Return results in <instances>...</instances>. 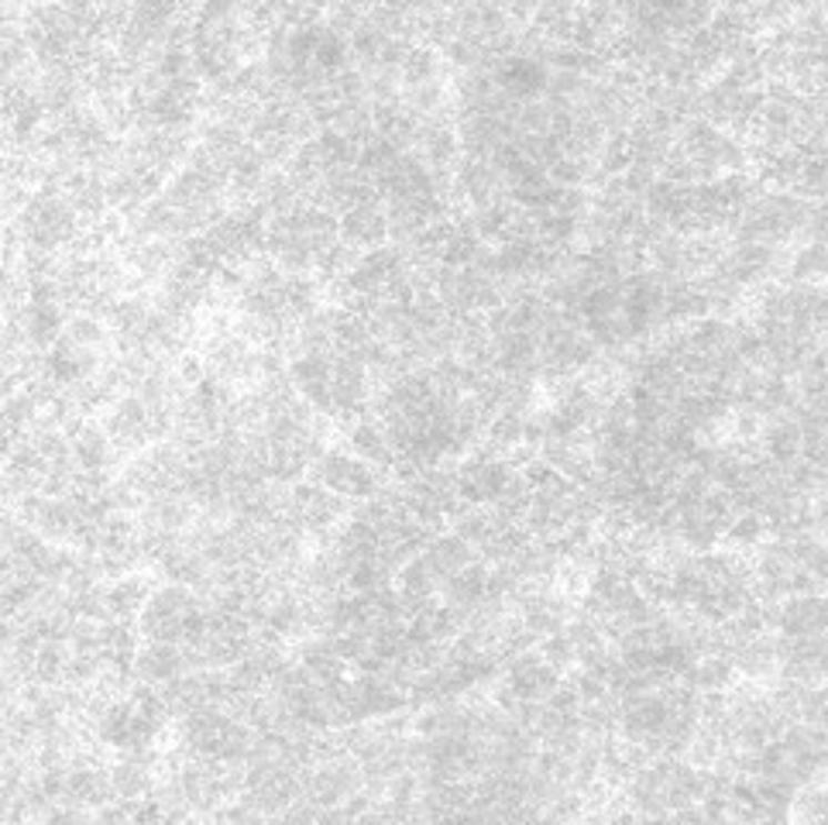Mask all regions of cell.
Wrapping results in <instances>:
<instances>
[{
	"label": "cell",
	"instance_id": "6da1fadb",
	"mask_svg": "<svg viewBox=\"0 0 828 825\" xmlns=\"http://www.w3.org/2000/svg\"><path fill=\"white\" fill-rule=\"evenodd\" d=\"M200 608V595L190 592L186 585H165L155 595L145 598L138 613V633L145 640H162V643H183L186 636V616Z\"/></svg>",
	"mask_w": 828,
	"mask_h": 825
},
{
	"label": "cell",
	"instance_id": "7a4b0ae2",
	"mask_svg": "<svg viewBox=\"0 0 828 825\" xmlns=\"http://www.w3.org/2000/svg\"><path fill=\"white\" fill-rule=\"evenodd\" d=\"M310 475L316 485H323L327 492H337L344 499H372L378 495V475L368 469V461L362 457H347L341 451H323L313 464Z\"/></svg>",
	"mask_w": 828,
	"mask_h": 825
},
{
	"label": "cell",
	"instance_id": "3957f363",
	"mask_svg": "<svg viewBox=\"0 0 828 825\" xmlns=\"http://www.w3.org/2000/svg\"><path fill=\"white\" fill-rule=\"evenodd\" d=\"M103 434L111 441L114 454L134 451L145 441H152V426H149V406L141 403L138 396H124L114 403L111 416L103 423Z\"/></svg>",
	"mask_w": 828,
	"mask_h": 825
},
{
	"label": "cell",
	"instance_id": "277c9868",
	"mask_svg": "<svg viewBox=\"0 0 828 825\" xmlns=\"http://www.w3.org/2000/svg\"><path fill=\"white\" fill-rule=\"evenodd\" d=\"M495 87L506 93V97H513L516 103H529V100H536V97H544L547 93V77H551V69L547 66H539L536 59H523V56H509V59H502L498 66H495Z\"/></svg>",
	"mask_w": 828,
	"mask_h": 825
},
{
	"label": "cell",
	"instance_id": "5b68a950",
	"mask_svg": "<svg viewBox=\"0 0 828 825\" xmlns=\"http://www.w3.org/2000/svg\"><path fill=\"white\" fill-rule=\"evenodd\" d=\"M509 681L506 685L519 695V698H533V702H544L557 685H561V671H554L551 664H544V657L523 651L516 657H509Z\"/></svg>",
	"mask_w": 828,
	"mask_h": 825
},
{
	"label": "cell",
	"instance_id": "8992f818",
	"mask_svg": "<svg viewBox=\"0 0 828 825\" xmlns=\"http://www.w3.org/2000/svg\"><path fill=\"white\" fill-rule=\"evenodd\" d=\"M111 774H107L97 761H83V764H69L65 771V787H62V798L65 805H80V808H90V805H103L111 802Z\"/></svg>",
	"mask_w": 828,
	"mask_h": 825
},
{
	"label": "cell",
	"instance_id": "52a82bcc",
	"mask_svg": "<svg viewBox=\"0 0 828 825\" xmlns=\"http://www.w3.org/2000/svg\"><path fill=\"white\" fill-rule=\"evenodd\" d=\"M179 674H186V657L179 643L149 640L145 647L134 651V677L145 681V685H165Z\"/></svg>",
	"mask_w": 828,
	"mask_h": 825
},
{
	"label": "cell",
	"instance_id": "ba28073f",
	"mask_svg": "<svg viewBox=\"0 0 828 825\" xmlns=\"http://www.w3.org/2000/svg\"><path fill=\"white\" fill-rule=\"evenodd\" d=\"M337 234L351 248H368L372 251V248L385 244V238H388L385 207L382 203H357V207L344 210L341 221H337Z\"/></svg>",
	"mask_w": 828,
	"mask_h": 825
},
{
	"label": "cell",
	"instance_id": "9c48e42d",
	"mask_svg": "<svg viewBox=\"0 0 828 825\" xmlns=\"http://www.w3.org/2000/svg\"><path fill=\"white\" fill-rule=\"evenodd\" d=\"M97 369H100V362H97V351L93 348H80V344H73L69 338H59L49 348V375L59 385H73L80 379H90Z\"/></svg>",
	"mask_w": 828,
	"mask_h": 825
},
{
	"label": "cell",
	"instance_id": "30bf717a",
	"mask_svg": "<svg viewBox=\"0 0 828 825\" xmlns=\"http://www.w3.org/2000/svg\"><path fill=\"white\" fill-rule=\"evenodd\" d=\"M780 633H825V598L821 595H784L780 598Z\"/></svg>",
	"mask_w": 828,
	"mask_h": 825
},
{
	"label": "cell",
	"instance_id": "8fae6325",
	"mask_svg": "<svg viewBox=\"0 0 828 825\" xmlns=\"http://www.w3.org/2000/svg\"><path fill=\"white\" fill-rule=\"evenodd\" d=\"M145 523L152 526H162V530H175L183 533L193 520H196V502L186 495V492H159L152 499H145Z\"/></svg>",
	"mask_w": 828,
	"mask_h": 825
},
{
	"label": "cell",
	"instance_id": "7c38bea8",
	"mask_svg": "<svg viewBox=\"0 0 828 825\" xmlns=\"http://www.w3.org/2000/svg\"><path fill=\"white\" fill-rule=\"evenodd\" d=\"M423 561L430 564V571H434V578L444 582V578L457 575L464 564H472L475 551H472V544H467V541H461L457 533H451V536L437 533L434 541L423 547Z\"/></svg>",
	"mask_w": 828,
	"mask_h": 825
},
{
	"label": "cell",
	"instance_id": "4fadbf2b",
	"mask_svg": "<svg viewBox=\"0 0 828 825\" xmlns=\"http://www.w3.org/2000/svg\"><path fill=\"white\" fill-rule=\"evenodd\" d=\"M107 774H111V795L121 802H141V798L152 795V764H145V761L124 757Z\"/></svg>",
	"mask_w": 828,
	"mask_h": 825
},
{
	"label": "cell",
	"instance_id": "5bb4252c",
	"mask_svg": "<svg viewBox=\"0 0 828 825\" xmlns=\"http://www.w3.org/2000/svg\"><path fill=\"white\" fill-rule=\"evenodd\" d=\"M351 447L357 457L378 464V469H392V461H395V451L388 447L382 426L375 420H362L357 426H351Z\"/></svg>",
	"mask_w": 828,
	"mask_h": 825
},
{
	"label": "cell",
	"instance_id": "9a60e30c",
	"mask_svg": "<svg viewBox=\"0 0 828 825\" xmlns=\"http://www.w3.org/2000/svg\"><path fill=\"white\" fill-rule=\"evenodd\" d=\"M107 595V613L111 620H131L134 613H141V605L149 598V585L141 578H121L114 582V588H103Z\"/></svg>",
	"mask_w": 828,
	"mask_h": 825
},
{
	"label": "cell",
	"instance_id": "2e32d148",
	"mask_svg": "<svg viewBox=\"0 0 828 825\" xmlns=\"http://www.w3.org/2000/svg\"><path fill=\"white\" fill-rule=\"evenodd\" d=\"M300 664L316 677V681H337L344 677V661L334 654L331 640H310L300 651Z\"/></svg>",
	"mask_w": 828,
	"mask_h": 825
},
{
	"label": "cell",
	"instance_id": "e0dca14e",
	"mask_svg": "<svg viewBox=\"0 0 828 825\" xmlns=\"http://www.w3.org/2000/svg\"><path fill=\"white\" fill-rule=\"evenodd\" d=\"M347 42L341 39V34H334L327 24L320 28V39H316V49H313V66L323 69L327 77H337L341 69H347Z\"/></svg>",
	"mask_w": 828,
	"mask_h": 825
},
{
	"label": "cell",
	"instance_id": "ac0fdd59",
	"mask_svg": "<svg viewBox=\"0 0 828 825\" xmlns=\"http://www.w3.org/2000/svg\"><path fill=\"white\" fill-rule=\"evenodd\" d=\"M736 667L726 654H711V657H698L695 664V688L698 692H723L729 688Z\"/></svg>",
	"mask_w": 828,
	"mask_h": 825
},
{
	"label": "cell",
	"instance_id": "d6986e66",
	"mask_svg": "<svg viewBox=\"0 0 828 825\" xmlns=\"http://www.w3.org/2000/svg\"><path fill=\"white\" fill-rule=\"evenodd\" d=\"M200 145H206L213 155H221V159L231 162L244 149V131L234 128V124H224V121H210L203 128V141H200Z\"/></svg>",
	"mask_w": 828,
	"mask_h": 825
},
{
	"label": "cell",
	"instance_id": "ffe728a7",
	"mask_svg": "<svg viewBox=\"0 0 828 825\" xmlns=\"http://www.w3.org/2000/svg\"><path fill=\"white\" fill-rule=\"evenodd\" d=\"M437 56H434V49L430 46H413L410 49V56L403 59V66H400V77L406 80V87H420V83H430V80H437Z\"/></svg>",
	"mask_w": 828,
	"mask_h": 825
},
{
	"label": "cell",
	"instance_id": "44dd1931",
	"mask_svg": "<svg viewBox=\"0 0 828 825\" xmlns=\"http://www.w3.org/2000/svg\"><path fill=\"white\" fill-rule=\"evenodd\" d=\"M488 441L502 451H509L516 444H523V413L516 410H498L492 420H488Z\"/></svg>",
	"mask_w": 828,
	"mask_h": 825
},
{
	"label": "cell",
	"instance_id": "7402d4cb",
	"mask_svg": "<svg viewBox=\"0 0 828 825\" xmlns=\"http://www.w3.org/2000/svg\"><path fill=\"white\" fill-rule=\"evenodd\" d=\"M723 533L729 536V544H736V547H753V544H760V541H764L767 526H764V516H760V513H739Z\"/></svg>",
	"mask_w": 828,
	"mask_h": 825
},
{
	"label": "cell",
	"instance_id": "603a6c76",
	"mask_svg": "<svg viewBox=\"0 0 828 825\" xmlns=\"http://www.w3.org/2000/svg\"><path fill=\"white\" fill-rule=\"evenodd\" d=\"M825 272V241H811L808 248H801V255L787 265V275H795L798 282L818 279Z\"/></svg>",
	"mask_w": 828,
	"mask_h": 825
},
{
	"label": "cell",
	"instance_id": "cb8c5ba5",
	"mask_svg": "<svg viewBox=\"0 0 828 825\" xmlns=\"http://www.w3.org/2000/svg\"><path fill=\"white\" fill-rule=\"evenodd\" d=\"M62 338H69V341L80 344V348H97V344H103V338H107V334H103V328H100V320L77 313L73 320H65Z\"/></svg>",
	"mask_w": 828,
	"mask_h": 825
},
{
	"label": "cell",
	"instance_id": "d4e9b609",
	"mask_svg": "<svg viewBox=\"0 0 828 825\" xmlns=\"http://www.w3.org/2000/svg\"><path fill=\"white\" fill-rule=\"evenodd\" d=\"M539 657H544V664H551L554 671H567L574 664V647L564 636V630L554 636H544V643H539Z\"/></svg>",
	"mask_w": 828,
	"mask_h": 825
},
{
	"label": "cell",
	"instance_id": "484cf974",
	"mask_svg": "<svg viewBox=\"0 0 828 825\" xmlns=\"http://www.w3.org/2000/svg\"><path fill=\"white\" fill-rule=\"evenodd\" d=\"M623 187H626V193L633 197V200H643L646 197V190H650L654 183H657V169H650V165H629L623 175Z\"/></svg>",
	"mask_w": 828,
	"mask_h": 825
},
{
	"label": "cell",
	"instance_id": "4316f807",
	"mask_svg": "<svg viewBox=\"0 0 828 825\" xmlns=\"http://www.w3.org/2000/svg\"><path fill=\"white\" fill-rule=\"evenodd\" d=\"M570 688L578 692V698L582 702H598V698H605V692H608V685L602 677H595V674H588V671H578L570 677Z\"/></svg>",
	"mask_w": 828,
	"mask_h": 825
},
{
	"label": "cell",
	"instance_id": "83f0119b",
	"mask_svg": "<svg viewBox=\"0 0 828 825\" xmlns=\"http://www.w3.org/2000/svg\"><path fill=\"white\" fill-rule=\"evenodd\" d=\"M203 379H206V369H203V362H196L193 354L179 358V382H183V385H200Z\"/></svg>",
	"mask_w": 828,
	"mask_h": 825
},
{
	"label": "cell",
	"instance_id": "f1b7e54d",
	"mask_svg": "<svg viewBox=\"0 0 828 825\" xmlns=\"http://www.w3.org/2000/svg\"><path fill=\"white\" fill-rule=\"evenodd\" d=\"M14 640H18V630H14V623H11L8 616H0V661H4V657L11 654Z\"/></svg>",
	"mask_w": 828,
	"mask_h": 825
}]
</instances>
